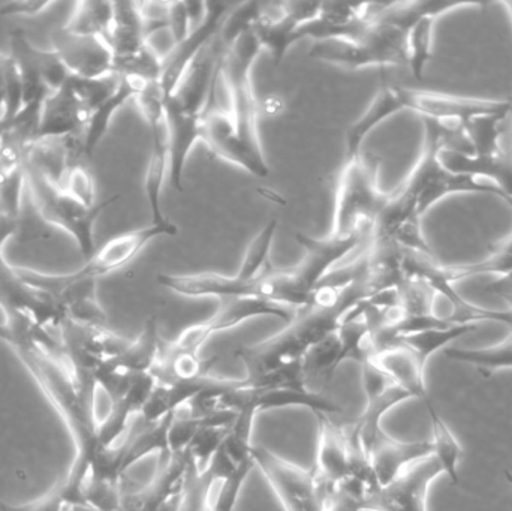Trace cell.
<instances>
[{
	"label": "cell",
	"mask_w": 512,
	"mask_h": 511,
	"mask_svg": "<svg viewBox=\"0 0 512 511\" xmlns=\"http://www.w3.org/2000/svg\"><path fill=\"white\" fill-rule=\"evenodd\" d=\"M366 278L354 282L346 291L339 305L331 308H309L298 312L285 330L259 344L240 347L236 357L245 365L248 380L270 374L277 369L288 368L303 362L304 357L318 347L328 336L336 333L345 318L364 300L370 299Z\"/></svg>",
	"instance_id": "obj_1"
},
{
	"label": "cell",
	"mask_w": 512,
	"mask_h": 511,
	"mask_svg": "<svg viewBox=\"0 0 512 511\" xmlns=\"http://www.w3.org/2000/svg\"><path fill=\"white\" fill-rule=\"evenodd\" d=\"M381 161L361 153L343 164L334 195L330 236H370L388 195L379 188Z\"/></svg>",
	"instance_id": "obj_2"
},
{
	"label": "cell",
	"mask_w": 512,
	"mask_h": 511,
	"mask_svg": "<svg viewBox=\"0 0 512 511\" xmlns=\"http://www.w3.org/2000/svg\"><path fill=\"white\" fill-rule=\"evenodd\" d=\"M117 74L102 78L71 77L42 105L35 140H80L93 111L117 89Z\"/></svg>",
	"instance_id": "obj_3"
},
{
	"label": "cell",
	"mask_w": 512,
	"mask_h": 511,
	"mask_svg": "<svg viewBox=\"0 0 512 511\" xmlns=\"http://www.w3.org/2000/svg\"><path fill=\"white\" fill-rule=\"evenodd\" d=\"M408 30L402 24L378 17L370 21L369 26L355 38H330L313 42L309 54L313 59L349 71L372 66H408Z\"/></svg>",
	"instance_id": "obj_4"
},
{
	"label": "cell",
	"mask_w": 512,
	"mask_h": 511,
	"mask_svg": "<svg viewBox=\"0 0 512 511\" xmlns=\"http://www.w3.org/2000/svg\"><path fill=\"white\" fill-rule=\"evenodd\" d=\"M27 194L39 218L51 227L59 228L72 237L84 261L96 251L95 227L105 209L119 197L108 198L89 207L75 200L68 192L51 182L38 168L26 161Z\"/></svg>",
	"instance_id": "obj_5"
},
{
	"label": "cell",
	"mask_w": 512,
	"mask_h": 511,
	"mask_svg": "<svg viewBox=\"0 0 512 511\" xmlns=\"http://www.w3.org/2000/svg\"><path fill=\"white\" fill-rule=\"evenodd\" d=\"M262 47L254 29L243 30L225 48L221 75L230 98V111L240 140L259 156L264 155L258 128V101H256L252 69Z\"/></svg>",
	"instance_id": "obj_6"
},
{
	"label": "cell",
	"mask_w": 512,
	"mask_h": 511,
	"mask_svg": "<svg viewBox=\"0 0 512 511\" xmlns=\"http://www.w3.org/2000/svg\"><path fill=\"white\" fill-rule=\"evenodd\" d=\"M399 189L414 200L420 218H423L439 201L453 194L478 192L504 198L493 183L480 177L448 170L439 161L438 152L427 146H424L420 161Z\"/></svg>",
	"instance_id": "obj_7"
},
{
	"label": "cell",
	"mask_w": 512,
	"mask_h": 511,
	"mask_svg": "<svg viewBox=\"0 0 512 511\" xmlns=\"http://www.w3.org/2000/svg\"><path fill=\"white\" fill-rule=\"evenodd\" d=\"M0 245V309L5 317L24 318L42 329L59 333L66 321L56 296L30 282L20 267L12 266Z\"/></svg>",
	"instance_id": "obj_8"
},
{
	"label": "cell",
	"mask_w": 512,
	"mask_h": 511,
	"mask_svg": "<svg viewBox=\"0 0 512 511\" xmlns=\"http://www.w3.org/2000/svg\"><path fill=\"white\" fill-rule=\"evenodd\" d=\"M255 467L264 474L286 511H325L331 486L315 470H304L276 453L254 446Z\"/></svg>",
	"instance_id": "obj_9"
},
{
	"label": "cell",
	"mask_w": 512,
	"mask_h": 511,
	"mask_svg": "<svg viewBox=\"0 0 512 511\" xmlns=\"http://www.w3.org/2000/svg\"><path fill=\"white\" fill-rule=\"evenodd\" d=\"M297 315L298 311L295 309L276 305L268 300L255 299V297L224 299L221 300L218 311L209 320L183 330L179 338L171 344L179 350L200 354L201 348L206 345V342H209L213 335L234 329L252 318L273 317L289 324L295 320Z\"/></svg>",
	"instance_id": "obj_10"
},
{
	"label": "cell",
	"mask_w": 512,
	"mask_h": 511,
	"mask_svg": "<svg viewBox=\"0 0 512 511\" xmlns=\"http://www.w3.org/2000/svg\"><path fill=\"white\" fill-rule=\"evenodd\" d=\"M403 110L414 111L421 119L468 123L480 117L508 116L511 101L466 98L433 90L409 89L397 86Z\"/></svg>",
	"instance_id": "obj_11"
},
{
	"label": "cell",
	"mask_w": 512,
	"mask_h": 511,
	"mask_svg": "<svg viewBox=\"0 0 512 511\" xmlns=\"http://www.w3.org/2000/svg\"><path fill=\"white\" fill-rule=\"evenodd\" d=\"M233 8L234 6L228 5V3H206V11H204L198 26L192 29L185 41L173 45L170 53L164 57L159 84H161L165 99L176 93L183 78L186 77L198 56L203 53L204 48L212 44L215 36L221 33L225 20Z\"/></svg>",
	"instance_id": "obj_12"
},
{
	"label": "cell",
	"mask_w": 512,
	"mask_h": 511,
	"mask_svg": "<svg viewBox=\"0 0 512 511\" xmlns=\"http://www.w3.org/2000/svg\"><path fill=\"white\" fill-rule=\"evenodd\" d=\"M366 237L370 239V236L334 237L330 234L322 239L304 233L295 236L304 255L300 264L289 269V273L298 291L309 299V306L315 288L336 269L337 264L346 255L355 251Z\"/></svg>",
	"instance_id": "obj_13"
},
{
	"label": "cell",
	"mask_w": 512,
	"mask_h": 511,
	"mask_svg": "<svg viewBox=\"0 0 512 511\" xmlns=\"http://www.w3.org/2000/svg\"><path fill=\"white\" fill-rule=\"evenodd\" d=\"M179 228H165L159 225H147L138 230L119 234L108 240L101 249H96L92 257L84 261L83 266L75 272L68 273L72 281H93L111 275L123 269L140 255V252L158 237H176Z\"/></svg>",
	"instance_id": "obj_14"
},
{
	"label": "cell",
	"mask_w": 512,
	"mask_h": 511,
	"mask_svg": "<svg viewBox=\"0 0 512 511\" xmlns=\"http://www.w3.org/2000/svg\"><path fill=\"white\" fill-rule=\"evenodd\" d=\"M268 272L255 281H243L236 275L228 276L212 272L188 273V275L159 273L158 284L179 296L191 297V299L216 297V299L224 300L236 299V297H255V299L271 302Z\"/></svg>",
	"instance_id": "obj_15"
},
{
	"label": "cell",
	"mask_w": 512,
	"mask_h": 511,
	"mask_svg": "<svg viewBox=\"0 0 512 511\" xmlns=\"http://www.w3.org/2000/svg\"><path fill=\"white\" fill-rule=\"evenodd\" d=\"M441 474V465L433 456L417 462L390 485L373 489L364 511H427L430 486Z\"/></svg>",
	"instance_id": "obj_16"
},
{
	"label": "cell",
	"mask_w": 512,
	"mask_h": 511,
	"mask_svg": "<svg viewBox=\"0 0 512 511\" xmlns=\"http://www.w3.org/2000/svg\"><path fill=\"white\" fill-rule=\"evenodd\" d=\"M201 141L207 144L213 155L242 168L252 176L264 179L270 174V165L265 156L256 155L240 140L230 111L216 107V102L204 111Z\"/></svg>",
	"instance_id": "obj_17"
},
{
	"label": "cell",
	"mask_w": 512,
	"mask_h": 511,
	"mask_svg": "<svg viewBox=\"0 0 512 511\" xmlns=\"http://www.w3.org/2000/svg\"><path fill=\"white\" fill-rule=\"evenodd\" d=\"M51 44L66 71L74 77L102 78L114 74L113 51L98 36L80 35L62 26L51 33Z\"/></svg>",
	"instance_id": "obj_18"
},
{
	"label": "cell",
	"mask_w": 512,
	"mask_h": 511,
	"mask_svg": "<svg viewBox=\"0 0 512 511\" xmlns=\"http://www.w3.org/2000/svg\"><path fill=\"white\" fill-rule=\"evenodd\" d=\"M165 128L168 143V179L177 192L185 191V168L197 141H201L203 116L165 99Z\"/></svg>",
	"instance_id": "obj_19"
},
{
	"label": "cell",
	"mask_w": 512,
	"mask_h": 511,
	"mask_svg": "<svg viewBox=\"0 0 512 511\" xmlns=\"http://www.w3.org/2000/svg\"><path fill=\"white\" fill-rule=\"evenodd\" d=\"M9 129L0 137V213L21 221L27 192L26 147Z\"/></svg>",
	"instance_id": "obj_20"
},
{
	"label": "cell",
	"mask_w": 512,
	"mask_h": 511,
	"mask_svg": "<svg viewBox=\"0 0 512 511\" xmlns=\"http://www.w3.org/2000/svg\"><path fill=\"white\" fill-rule=\"evenodd\" d=\"M319 422L318 450H316V476L325 485L336 486L348 477L349 441L346 420L342 417L316 414Z\"/></svg>",
	"instance_id": "obj_21"
},
{
	"label": "cell",
	"mask_w": 512,
	"mask_h": 511,
	"mask_svg": "<svg viewBox=\"0 0 512 511\" xmlns=\"http://www.w3.org/2000/svg\"><path fill=\"white\" fill-rule=\"evenodd\" d=\"M432 441H397L387 434L379 438L370 452V464L379 485H390L402 476L408 468L424 459L432 458Z\"/></svg>",
	"instance_id": "obj_22"
},
{
	"label": "cell",
	"mask_w": 512,
	"mask_h": 511,
	"mask_svg": "<svg viewBox=\"0 0 512 511\" xmlns=\"http://www.w3.org/2000/svg\"><path fill=\"white\" fill-rule=\"evenodd\" d=\"M370 360L385 372L397 387L409 393L412 399H420L423 404L430 401L424 380L426 365L414 351L403 344H396L373 354Z\"/></svg>",
	"instance_id": "obj_23"
},
{
	"label": "cell",
	"mask_w": 512,
	"mask_h": 511,
	"mask_svg": "<svg viewBox=\"0 0 512 511\" xmlns=\"http://www.w3.org/2000/svg\"><path fill=\"white\" fill-rule=\"evenodd\" d=\"M403 111L402 99L396 84H382L369 107L349 126L345 137V161L363 153V144L373 129Z\"/></svg>",
	"instance_id": "obj_24"
},
{
	"label": "cell",
	"mask_w": 512,
	"mask_h": 511,
	"mask_svg": "<svg viewBox=\"0 0 512 511\" xmlns=\"http://www.w3.org/2000/svg\"><path fill=\"white\" fill-rule=\"evenodd\" d=\"M152 134V150H150L149 164H147L146 177H144V191L147 203L152 212V224L159 227H177L170 219L165 218L162 210V188L168 176V143L165 119L147 123Z\"/></svg>",
	"instance_id": "obj_25"
},
{
	"label": "cell",
	"mask_w": 512,
	"mask_h": 511,
	"mask_svg": "<svg viewBox=\"0 0 512 511\" xmlns=\"http://www.w3.org/2000/svg\"><path fill=\"white\" fill-rule=\"evenodd\" d=\"M144 84L146 81L138 80V78L120 77L117 89L93 111L86 129H84L83 137H81V149L86 158H90L98 149L101 141L104 140L105 134L110 129L111 120L114 119L117 111L126 102L137 98Z\"/></svg>",
	"instance_id": "obj_26"
},
{
	"label": "cell",
	"mask_w": 512,
	"mask_h": 511,
	"mask_svg": "<svg viewBox=\"0 0 512 511\" xmlns=\"http://www.w3.org/2000/svg\"><path fill=\"white\" fill-rule=\"evenodd\" d=\"M149 44L140 2H114L113 26L108 45L114 59L138 53Z\"/></svg>",
	"instance_id": "obj_27"
},
{
	"label": "cell",
	"mask_w": 512,
	"mask_h": 511,
	"mask_svg": "<svg viewBox=\"0 0 512 511\" xmlns=\"http://www.w3.org/2000/svg\"><path fill=\"white\" fill-rule=\"evenodd\" d=\"M427 414L430 417V423H432L433 438V458L441 465L442 473L448 476L450 482L454 486H460L459 477V464L462 459V446H460L457 438L454 437L451 429L448 428L445 420L439 416L438 410L432 401H427L426 404Z\"/></svg>",
	"instance_id": "obj_28"
},
{
	"label": "cell",
	"mask_w": 512,
	"mask_h": 511,
	"mask_svg": "<svg viewBox=\"0 0 512 511\" xmlns=\"http://www.w3.org/2000/svg\"><path fill=\"white\" fill-rule=\"evenodd\" d=\"M445 356L453 362L474 366L484 377H490L495 372L512 369V332L504 342L495 347L478 348V350L448 348Z\"/></svg>",
	"instance_id": "obj_29"
},
{
	"label": "cell",
	"mask_w": 512,
	"mask_h": 511,
	"mask_svg": "<svg viewBox=\"0 0 512 511\" xmlns=\"http://www.w3.org/2000/svg\"><path fill=\"white\" fill-rule=\"evenodd\" d=\"M114 2H98L86 0L75 5L69 17L66 29L80 35L98 36L108 44L111 26H113Z\"/></svg>",
	"instance_id": "obj_30"
},
{
	"label": "cell",
	"mask_w": 512,
	"mask_h": 511,
	"mask_svg": "<svg viewBox=\"0 0 512 511\" xmlns=\"http://www.w3.org/2000/svg\"><path fill=\"white\" fill-rule=\"evenodd\" d=\"M438 15H421L406 35V59L408 68L417 80H423L427 63L432 59L433 29Z\"/></svg>",
	"instance_id": "obj_31"
},
{
	"label": "cell",
	"mask_w": 512,
	"mask_h": 511,
	"mask_svg": "<svg viewBox=\"0 0 512 511\" xmlns=\"http://www.w3.org/2000/svg\"><path fill=\"white\" fill-rule=\"evenodd\" d=\"M277 225H279L277 218L270 219L252 240L245 257H243L242 264H240L239 272L236 273V276L243 281H255L271 270L268 264H270V254L277 233Z\"/></svg>",
	"instance_id": "obj_32"
},
{
	"label": "cell",
	"mask_w": 512,
	"mask_h": 511,
	"mask_svg": "<svg viewBox=\"0 0 512 511\" xmlns=\"http://www.w3.org/2000/svg\"><path fill=\"white\" fill-rule=\"evenodd\" d=\"M478 326H450L442 327V329L424 330V332L414 333V335L403 336L397 344H403L409 350L414 351L421 362L427 365L430 357L438 353L442 348L447 347L451 342L468 333L474 332Z\"/></svg>",
	"instance_id": "obj_33"
},
{
	"label": "cell",
	"mask_w": 512,
	"mask_h": 511,
	"mask_svg": "<svg viewBox=\"0 0 512 511\" xmlns=\"http://www.w3.org/2000/svg\"><path fill=\"white\" fill-rule=\"evenodd\" d=\"M23 107V83L14 59L0 53V122L14 120Z\"/></svg>",
	"instance_id": "obj_34"
},
{
	"label": "cell",
	"mask_w": 512,
	"mask_h": 511,
	"mask_svg": "<svg viewBox=\"0 0 512 511\" xmlns=\"http://www.w3.org/2000/svg\"><path fill=\"white\" fill-rule=\"evenodd\" d=\"M162 60L158 51L149 44L131 56L114 59L113 72L119 77L138 78V80L159 81L162 74Z\"/></svg>",
	"instance_id": "obj_35"
},
{
	"label": "cell",
	"mask_w": 512,
	"mask_h": 511,
	"mask_svg": "<svg viewBox=\"0 0 512 511\" xmlns=\"http://www.w3.org/2000/svg\"><path fill=\"white\" fill-rule=\"evenodd\" d=\"M84 161L86 159H78V161L72 162L56 185L80 203L93 207L98 204V201H96V182L92 171L89 170Z\"/></svg>",
	"instance_id": "obj_36"
},
{
	"label": "cell",
	"mask_w": 512,
	"mask_h": 511,
	"mask_svg": "<svg viewBox=\"0 0 512 511\" xmlns=\"http://www.w3.org/2000/svg\"><path fill=\"white\" fill-rule=\"evenodd\" d=\"M212 486L213 482L209 473L207 471L200 473L197 467L192 464L188 486H186L185 500H183L180 511H213L212 503H210Z\"/></svg>",
	"instance_id": "obj_37"
},
{
	"label": "cell",
	"mask_w": 512,
	"mask_h": 511,
	"mask_svg": "<svg viewBox=\"0 0 512 511\" xmlns=\"http://www.w3.org/2000/svg\"><path fill=\"white\" fill-rule=\"evenodd\" d=\"M255 468V461L246 462L242 467L237 468L233 474L222 480L221 491H219L218 500L212 504L213 511H234L242 495L243 486L246 479Z\"/></svg>",
	"instance_id": "obj_38"
},
{
	"label": "cell",
	"mask_w": 512,
	"mask_h": 511,
	"mask_svg": "<svg viewBox=\"0 0 512 511\" xmlns=\"http://www.w3.org/2000/svg\"><path fill=\"white\" fill-rule=\"evenodd\" d=\"M192 17L188 2H170L168 5V27L173 45L180 44L192 32Z\"/></svg>",
	"instance_id": "obj_39"
},
{
	"label": "cell",
	"mask_w": 512,
	"mask_h": 511,
	"mask_svg": "<svg viewBox=\"0 0 512 511\" xmlns=\"http://www.w3.org/2000/svg\"><path fill=\"white\" fill-rule=\"evenodd\" d=\"M361 377H363V389L367 401L378 398L382 393L387 392L390 387L396 386L385 372H382L372 360L367 359L360 363Z\"/></svg>",
	"instance_id": "obj_40"
},
{
	"label": "cell",
	"mask_w": 512,
	"mask_h": 511,
	"mask_svg": "<svg viewBox=\"0 0 512 511\" xmlns=\"http://www.w3.org/2000/svg\"><path fill=\"white\" fill-rule=\"evenodd\" d=\"M53 2H47V0H18V2H9L5 5L0 6V15L3 17H35V15L42 14L47 11Z\"/></svg>",
	"instance_id": "obj_41"
},
{
	"label": "cell",
	"mask_w": 512,
	"mask_h": 511,
	"mask_svg": "<svg viewBox=\"0 0 512 511\" xmlns=\"http://www.w3.org/2000/svg\"><path fill=\"white\" fill-rule=\"evenodd\" d=\"M486 291L492 296L505 300V303L510 306L512 314V272L507 273V275L496 276L490 284L486 285Z\"/></svg>",
	"instance_id": "obj_42"
},
{
	"label": "cell",
	"mask_w": 512,
	"mask_h": 511,
	"mask_svg": "<svg viewBox=\"0 0 512 511\" xmlns=\"http://www.w3.org/2000/svg\"><path fill=\"white\" fill-rule=\"evenodd\" d=\"M21 221L0 213V245H5L20 230Z\"/></svg>",
	"instance_id": "obj_43"
},
{
	"label": "cell",
	"mask_w": 512,
	"mask_h": 511,
	"mask_svg": "<svg viewBox=\"0 0 512 511\" xmlns=\"http://www.w3.org/2000/svg\"><path fill=\"white\" fill-rule=\"evenodd\" d=\"M495 251L504 252V254L512 255V236L508 237L504 243L496 246Z\"/></svg>",
	"instance_id": "obj_44"
},
{
	"label": "cell",
	"mask_w": 512,
	"mask_h": 511,
	"mask_svg": "<svg viewBox=\"0 0 512 511\" xmlns=\"http://www.w3.org/2000/svg\"><path fill=\"white\" fill-rule=\"evenodd\" d=\"M14 122H15V119L14 120H2V122H0V137H2V135L5 134L6 131H9V129H11L12 126H14Z\"/></svg>",
	"instance_id": "obj_45"
},
{
	"label": "cell",
	"mask_w": 512,
	"mask_h": 511,
	"mask_svg": "<svg viewBox=\"0 0 512 511\" xmlns=\"http://www.w3.org/2000/svg\"><path fill=\"white\" fill-rule=\"evenodd\" d=\"M504 5L507 6L508 11H510L512 17V2H505Z\"/></svg>",
	"instance_id": "obj_46"
}]
</instances>
